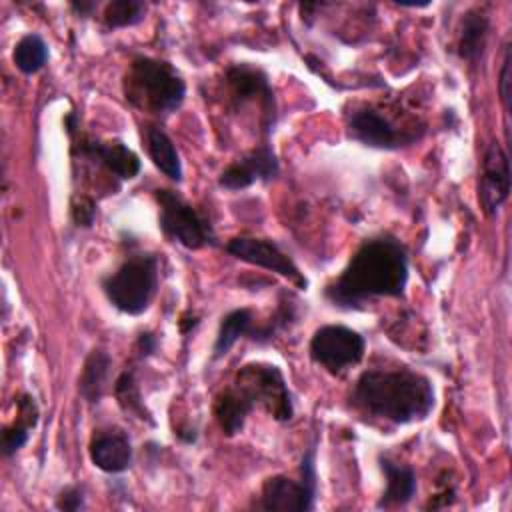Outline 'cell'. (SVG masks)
I'll use <instances>...</instances> for the list:
<instances>
[{
  "mask_svg": "<svg viewBox=\"0 0 512 512\" xmlns=\"http://www.w3.org/2000/svg\"><path fill=\"white\" fill-rule=\"evenodd\" d=\"M408 282L406 248L392 236L366 240L342 274L328 284L326 298L338 308H360L376 296H400Z\"/></svg>",
  "mask_w": 512,
  "mask_h": 512,
  "instance_id": "1",
  "label": "cell"
},
{
  "mask_svg": "<svg viewBox=\"0 0 512 512\" xmlns=\"http://www.w3.org/2000/svg\"><path fill=\"white\" fill-rule=\"evenodd\" d=\"M350 400L362 412L394 424L424 420L436 404L432 382L410 368L362 372Z\"/></svg>",
  "mask_w": 512,
  "mask_h": 512,
  "instance_id": "2",
  "label": "cell"
},
{
  "mask_svg": "<svg viewBox=\"0 0 512 512\" xmlns=\"http://www.w3.org/2000/svg\"><path fill=\"white\" fill-rule=\"evenodd\" d=\"M126 100L150 114H170L184 102L186 84L164 60L138 56L124 78Z\"/></svg>",
  "mask_w": 512,
  "mask_h": 512,
  "instance_id": "3",
  "label": "cell"
},
{
  "mask_svg": "<svg viewBox=\"0 0 512 512\" xmlns=\"http://www.w3.org/2000/svg\"><path fill=\"white\" fill-rule=\"evenodd\" d=\"M104 294L114 308L124 314H142L158 288V260L152 254L128 258L114 274L102 282Z\"/></svg>",
  "mask_w": 512,
  "mask_h": 512,
  "instance_id": "4",
  "label": "cell"
},
{
  "mask_svg": "<svg viewBox=\"0 0 512 512\" xmlns=\"http://www.w3.org/2000/svg\"><path fill=\"white\" fill-rule=\"evenodd\" d=\"M234 388L248 400V404L264 408L272 418L284 422L294 414L292 396L286 380L274 364H246L236 374Z\"/></svg>",
  "mask_w": 512,
  "mask_h": 512,
  "instance_id": "5",
  "label": "cell"
},
{
  "mask_svg": "<svg viewBox=\"0 0 512 512\" xmlns=\"http://www.w3.org/2000/svg\"><path fill=\"white\" fill-rule=\"evenodd\" d=\"M316 466L314 450H308L300 464V482L288 476H272L262 484L260 498L254 504L258 510H280V512H308L316 500Z\"/></svg>",
  "mask_w": 512,
  "mask_h": 512,
  "instance_id": "6",
  "label": "cell"
},
{
  "mask_svg": "<svg viewBox=\"0 0 512 512\" xmlns=\"http://www.w3.org/2000/svg\"><path fill=\"white\" fill-rule=\"evenodd\" d=\"M154 196L160 206V228L170 240L190 250L212 244V228L208 220L200 212H196V208H192V204H188L174 190L166 188L156 190Z\"/></svg>",
  "mask_w": 512,
  "mask_h": 512,
  "instance_id": "7",
  "label": "cell"
},
{
  "mask_svg": "<svg viewBox=\"0 0 512 512\" xmlns=\"http://www.w3.org/2000/svg\"><path fill=\"white\" fill-rule=\"evenodd\" d=\"M366 340L342 324L320 326L310 340V358L330 372H342L364 358Z\"/></svg>",
  "mask_w": 512,
  "mask_h": 512,
  "instance_id": "8",
  "label": "cell"
},
{
  "mask_svg": "<svg viewBox=\"0 0 512 512\" xmlns=\"http://www.w3.org/2000/svg\"><path fill=\"white\" fill-rule=\"evenodd\" d=\"M226 252L234 258L272 270L284 278H288L298 288L306 290L308 280L300 272V268L294 264V260L284 254L278 244H274L268 238H254V236H236L226 244Z\"/></svg>",
  "mask_w": 512,
  "mask_h": 512,
  "instance_id": "9",
  "label": "cell"
},
{
  "mask_svg": "<svg viewBox=\"0 0 512 512\" xmlns=\"http://www.w3.org/2000/svg\"><path fill=\"white\" fill-rule=\"evenodd\" d=\"M510 196V160L498 142L488 144L478 180V202L484 214L494 216Z\"/></svg>",
  "mask_w": 512,
  "mask_h": 512,
  "instance_id": "10",
  "label": "cell"
},
{
  "mask_svg": "<svg viewBox=\"0 0 512 512\" xmlns=\"http://www.w3.org/2000/svg\"><path fill=\"white\" fill-rule=\"evenodd\" d=\"M278 158L268 144H262L222 170L218 184L226 190H242L254 182L272 180L278 174Z\"/></svg>",
  "mask_w": 512,
  "mask_h": 512,
  "instance_id": "11",
  "label": "cell"
},
{
  "mask_svg": "<svg viewBox=\"0 0 512 512\" xmlns=\"http://www.w3.org/2000/svg\"><path fill=\"white\" fill-rule=\"evenodd\" d=\"M348 134L350 138L362 142L364 146L384 148V150L404 146L416 138L414 134H404L402 130H398L386 116H382L372 108L356 110L350 116Z\"/></svg>",
  "mask_w": 512,
  "mask_h": 512,
  "instance_id": "12",
  "label": "cell"
},
{
  "mask_svg": "<svg viewBox=\"0 0 512 512\" xmlns=\"http://www.w3.org/2000/svg\"><path fill=\"white\" fill-rule=\"evenodd\" d=\"M226 82L240 106L246 102H258L262 110L274 120V94L264 72L246 64H236L228 68Z\"/></svg>",
  "mask_w": 512,
  "mask_h": 512,
  "instance_id": "13",
  "label": "cell"
},
{
  "mask_svg": "<svg viewBox=\"0 0 512 512\" xmlns=\"http://www.w3.org/2000/svg\"><path fill=\"white\" fill-rule=\"evenodd\" d=\"M80 154L100 162L108 172H112L120 180H132L140 172V158L122 142L82 140Z\"/></svg>",
  "mask_w": 512,
  "mask_h": 512,
  "instance_id": "14",
  "label": "cell"
},
{
  "mask_svg": "<svg viewBox=\"0 0 512 512\" xmlns=\"http://www.w3.org/2000/svg\"><path fill=\"white\" fill-rule=\"evenodd\" d=\"M90 460L96 468L108 474L124 472L132 464V446L124 432L108 430L92 438L88 448Z\"/></svg>",
  "mask_w": 512,
  "mask_h": 512,
  "instance_id": "15",
  "label": "cell"
},
{
  "mask_svg": "<svg viewBox=\"0 0 512 512\" xmlns=\"http://www.w3.org/2000/svg\"><path fill=\"white\" fill-rule=\"evenodd\" d=\"M382 472L386 476V490L382 492L380 500H378V508H396V506H406L418 488L416 482V474L410 466L404 464H396L388 458L380 460Z\"/></svg>",
  "mask_w": 512,
  "mask_h": 512,
  "instance_id": "16",
  "label": "cell"
},
{
  "mask_svg": "<svg viewBox=\"0 0 512 512\" xmlns=\"http://www.w3.org/2000/svg\"><path fill=\"white\" fill-rule=\"evenodd\" d=\"M146 148H148V154H150L154 166L164 176H168L174 182L182 180V162H180L178 150L164 130H160L156 126H148Z\"/></svg>",
  "mask_w": 512,
  "mask_h": 512,
  "instance_id": "17",
  "label": "cell"
},
{
  "mask_svg": "<svg viewBox=\"0 0 512 512\" xmlns=\"http://www.w3.org/2000/svg\"><path fill=\"white\" fill-rule=\"evenodd\" d=\"M250 410H252V406L234 386L220 392L214 402L216 422L226 436H234L244 428V420Z\"/></svg>",
  "mask_w": 512,
  "mask_h": 512,
  "instance_id": "18",
  "label": "cell"
},
{
  "mask_svg": "<svg viewBox=\"0 0 512 512\" xmlns=\"http://www.w3.org/2000/svg\"><path fill=\"white\" fill-rule=\"evenodd\" d=\"M488 16L482 14L480 10H468L462 18L460 26V36H458V54L462 60L476 62L486 46V36H488Z\"/></svg>",
  "mask_w": 512,
  "mask_h": 512,
  "instance_id": "19",
  "label": "cell"
},
{
  "mask_svg": "<svg viewBox=\"0 0 512 512\" xmlns=\"http://www.w3.org/2000/svg\"><path fill=\"white\" fill-rule=\"evenodd\" d=\"M110 356L104 350H92L84 362L82 376H80V394L90 404L100 402L106 392L108 372H110Z\"/></svg>",
  "mask_w": 512,
  "mask_h": 512,
  "instance_id": "20",
  "label": "cell"
},
{
  "mask_svg": "<svg viewBox=\"0 0 512 512\" xmlns=\"http://www.w3.org/2000/svg\"><path fill=\"white\" fill-rule=\"evenodd\" d=\"M252 322H254V314L250 308H236L232 312H228L218 328V336L214 342V358H222L238 338L242 336H250L254 334L252 330Z\"/></svg>",
  "mask_w": 512,
  "mask_h": 512,
  "instance_id": "21",
  "label": "cell"
},
{
  "mask_svg": "<svg viewBox=\"0 0 512 512\" xmlns=\"http://www.w3.org/2000/svg\"><path fill=\"white\" fill-rule=\"evenodd\" d=\"M12 60L22 74H36L48 62V44L40 34L30 32L16 42Z\"/></svg>",
  "mask_w": 512,
  "mask_h": 512,
  "instance_id": "22",
  "label": "cell"
},
{
  "mask_svg": "<svg viewBox=\"0 0 512 512\" xmlns=\"http://www.w3.org/2000/svg\"><path fill=\"white\" fill-rule=\"evenodd\" d=\"M146 14V4L140 0H114L104 10V24L108 28H126L138 24Z\"/></svg>",
  "mask_w": 512,
  "mask_h": 512,
  "instance_id": "23",
  "label": "cell"
},
{
  "mask_svg": "<svg viewBox=\"0 0 512 512\" xmlns=\"http://www.w3.org/2000/svg\"><path fill=\"white\" fill-rule=\"evenodd\" d=\"M114 392H116V398L120 402V406L130 412V414H136L138 418L142 420H150V414L144 410V404L140 400V392H138V386L134 382V376L132 372H122L116 380V386H114ZM152 422V420H150Z\"/></svg>",
  "mask_w": 512,
  "mask_h": 512,
  "instance_id": "24",
  "label": "cell"
},
{
  "mask_svg": "<svg viewBox=\"0 0 512 512\" xmlns=\"http://www.w3.org/2000/svg\"><path fill=\"white\" fill-rule=\"evenodd\" d=\"M30 430H32V426L22 422V420L14 426L4 428V434H2V452H4V456L16 454L28 442Z\"/></svg>",
  "mask_w": 512,
  "mask_h": 512,
  "instance_id": "25",
  "label": "cell"
},
{
  "mask_svg": "<svg viewBox=\"0 0 512 512\" xmlns=\"http://www.w3.org/2000/svg\"><path fill=\"white\" fill-rule=\"evenodd\" d=\"M70 212H72V220L78 224V226H92L94 222V216H96V208H94V202L86 196H74L72 198V204H70Z\"/></svg>",
  "mask_w": 512,
  "mask_h": 512,
  "instance_id": "26",
  "label": "cell"
},
{
  "mask_svg": "<svg viewBox=\"0 0 512 512\" xmlns=\"http://www.w3.org/2000/svg\"><path fill=\"white\" fill-rule=\"evenodd\" d=\"M56 508L58 510H82L84 508V490L78 486H66L58 498H56Z\"/></svg>",
  "mask_w": 512,
  "mask_h": 512,
  "instance_id": "27",
  "label": "cell"
},
{
  "mask_svg": "<svg viewBox=\"0 0 512 512\" xmlns=\"http://www.w3.org/2000/svg\"><path fill=\"white\" fill-rule=\"evenodd\" d=\"M510 46H506L504 50V60H502V70H500V80H498V90H500V98L504 104V110L508 114L510 110Z\"/></svg>",
  "mask_w": 512,
  "mask_h": 512,
  "instance_id": "28",
  "label": "cell"
},
{
  "mask_svg": "<svg viewBox=\"0 0 512 512\" xmlns=\"http://www.w3.org/2000/svg\"><path fill=\"white\" fill-rule=\"evenodd\" d=\"M138 348H140V354H142V356L152 354V352L156 350V338H154L150 332L140 334V338H138Z\"/></svg>",
  "mask_w": 512,
  "mask_h": 512,
  "instance_id": "29",
  "label": "cell"
},
{
  "mask_svg": "<svg viewBox=\"0 0 512 512\" xmlns=\"http://www.w3.org/2000/svg\"><path fill=\"white\" fill-rule=\"evenodd\" d=\"M72 10H76L80 16H84V14H88V12L94 10V4H92V2H74V4H72Z\"/></svg>",
  "mask_w": 512,
  "mask_h": 512,
  "instance_id": "30",
  "label": "cell"
}]
</instances>
